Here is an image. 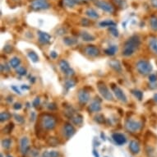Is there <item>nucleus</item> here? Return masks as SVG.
Here are the masks:
<instances>
[{
    "mask_svg": "<svg viewBox=\"0 0 157 157\" xmlns=\"http://www.w3.org/2000/svg\"><path fill=\"white\" fill-rule=\"evenodd\" d=\"M141 40L137 36H133L125 43L124 49L123 50V55L124 56H130L134 54L139 46H140Z\"/></svg>",
    "mask_w": 157,
    "mask_h": 157,
    "instance_id": "obj_1",
    "label": "nucleus"
},
{
    "mask_svg": "<svg viewBox=\"0 0 157 157\" xmlns=\"http://www.w3.org/2000/svg\"><path fill=\"white\" fill-rule=\"evenodd\" d=\"M41 124L46 130H53L56 127V119L52 115L45 114L41 119Z\"/></svg>",
    "mask_w": 157,
    "mask_h": 157,
    "instance_id": "obj_2",
    "label": "nucleus"
},
{
    "mask_svg": "<svg viewBox=\"0 0 157 157\" xmlns=\"http://www.w3.org/2000/svg\"><path fill=\"white\" fill-rule=\"evenodd\" d=\"M136 68L141 74L143 75L149 74L152 71V67L151 65V63L146 60L138 61L136 63Z\"/></svg>",
    "mask_w": 157,
    "mask_h": 157,
    "instance_id": "obj_3",
    "label": "nucleus"
},
{
    "mask_svg": "<svg viewBox=\"0 0 157 157\" xmlns=\"http://www.w3.org/2000/svg\"><path fill=\"white\" fill-rule=\"evenodd\" d=\"M31 7L35 10H41L50 9V5L47 0H34L31 3Z\"/></svg>",
    "mask_w": 157,
    "mask_h": 157,
    "instance_id": "obj_4",
    "label": "nucleus"
},
{
    "mask_svg": "<svg viewBox=\"0 0 157 157\" xmlns=\"http://www.w3.org/2000/svg\"><path fill=\"white\" fill-rule=\"evenodd\" d=\"M98 90H99V93L101 94V95H102L105 99H107V100H112V99H113V95H112L111 93L109 92L107 87H106L104 83H98Z\"/></svg>",
    "mask_w": 157,
    "mask_h": 157,
    "instance_id": "obj_5",
    "label": "nucleus"
},
{
    "mask_svg": "<svg viewBox=\"0 0 157 157\" xmlns=\"http://www.w3.org/2000/svg\"><path fill=\"white\" fill-rule=\"evenodd\" d=\"M126 128L128 129V131L132 132H135L138 130H140L141 127V124L140 122H137V121H134L132 119L127 120L126 122Z\"/></svg>",
    "mask_w": 157,
    "mask_h": 157,
    "instance_id": "obj_6",
    "label": "nucleus"
},
{
    "mask_svg": "<svg viewBox=\"0 0 157 157\" xmlns=\"http://www.w3.org/2000/svg\"><path fill=\"white\" fill-rule=\"evenodd\" d=\"M59 67L64 74L67 75V76L74 75V71L71 68L70 66H69V63L67 62L66 60H61L59 62Z\"/></svg>",
    "mask_w": 157,
    "mask_h": 157,
    "instance_id": "obj_7",
    "label": "nucleus"
},
{
    "mask_svg": "<svg viewBox=\"0 0 157 157\" xmlns=\"http://www.w3.org/2000/svg\"><path fill=\"white\" fill-rule=\"evenodd\" d=\"M95 4L99 9H102L104 12L110 13L114 12V7L108 2H105V1H103V0H99V1H97L95 3Z\"/></svg>",
    "mask_w": 157,
    "mask_h": 157,
    "instance_id": "obj_8",
    "label": "nucleus"
},
{
    "mask_svg": "<svg viewBox=\"0 0 157 157\" xmlns=\"http://www.w3.org/2000/svg\"><path fill=\"white\" fill-rule=\"evenodd\" d=\"M76 132V129L74 127L70 124H66L63 127V135L66 137V139H69L73 136Z\"/></svg>",
    "mask_w": 157,
    "mask_h": 157,
    "instance_id": "obj_9",
    "label": "nucleus"
},
{
    "mask_svg": "<svg viewBox=\"0 0 157 157\" xmlns=\"http://www.w3.org/2000/svg\"><path fill=\"white\" fill-rule=\"evenodd\" d=\"M112 88H113V90L114 91V94H115L116 97L119 99L120 101H122V102H124V103H126V102H127V97H126V95H124V91H122L119 87L115 86L114 84H112Z\"/></svg>",
    "mask_w": 157,
    "mask_h": 157,
    "instance_id": "obj_10",
    "label": "nucleus"
},
{
    "mask_svg": "<svg viewBox=\"0 0 157 157\" xmlns=\"http://www.w3.org/2000/svg\"><path fill=\"white\" fill-rule=\"evenodd\" d=\"M112 138L114 139V141L119 146H122V145L125 144L126 141H127V138L125 137L124 134L119 133V132L114 133V134L112 135Z\"/></svg>",
    "mask_w": 157,
    "mask_h": 157,
    "instance_id": "obj_11",
    "label": "nucleus"
},
{
    "mask_svg": "<svg viewBox=\"0 0 157 157\" xmlns=\"http://www.w3.org/2000/svg\"><path fill=\"white\" fill-rule=\"evenodd\" d=\"M20 149L22 154H26L29 151V139L26 136H23L20 141Z\"/></svg>",
    "mask_w": 157,
    "mask_h": 157,
    "instance_id": "obj_12",
    "label": "nucleus"
},
{
    "mask_svg": "<svg viewBox=\"0 0 157 157\" xmlns=\"http://www.w3.org/2000/svg\"><path fill=\"white\" fill-rule=\"evenodd\" d=\"M86 53L87 55L91 56V57H96L99 54V50L97 47H95V45H88L86 48Z\"/></svg>",
    "mask_w": 157,
    "mask_h": 157,
    "instance_id": "obj_13",
    "label": "nucleus"
},
{
    "mask_svg": "<svg viewBox=\"0 0 157 157\" xmlns=\"http://www.w3.org/2000/svg\"><path fill=\"white\" fill-rule=\"evenodd\" d=\"M129 150H130V152L132 153V155H137L138 153L140 152V145L136 141H131L130 143H129Z\"/></svg>",
    "mask_w": 157,
    "mask_h": 157,
    "instance_id": "obj_14",
    "label": "nucleus"
},
{
    "mask_svg": "<svg viewBox=\"0 0 157 157\" xmlns=\"http://www.w3.org/2000/svg\"><path fill=\"white\" fill-rule=\"evenodd\" d=\"M38 36H39V41L42 44H47L51 40V36L45 32H42V31H38Z\"/></svg>",
    "mask_w": 157,
    "mask_h": 157,
    "instance_id": "obj_15",
    "label": "nucleus"
},
{
    "mask_svg": "<svg viewBox=\"0 0 157 157\" xmlns=\"http://www.w3.org/2000/svg\"><path fill=\"white\" fill-rule=\"evenodd\" d=\"M78 98H79V101L82 104H86L89 100V98H90V95H89V93L86 91H79L78 93Z\"/></svg>",
    "mask_w": 157,
    "mask_h": 157,
    "instance_id": "obj_16",
    "label": "nucleus"
},
{
    "mask_svg": "<svg viewBox=\"0 0 157 157\" xmlns=\"http://www.w3.org/2000/svg\"><path fill=\"white\" fill-rule=\"evenodd\" d=\"M89 109L92 112L100 111V109H101V106H100L99 101L94 100V101L91 104V105H90V107H89Z\"/></svg>",
    "mask_w": 157,
    "mask_h": 157,
    "instance_id": "obj_17",
    "label": "nucleus"
},
{
    "mask_svg": "<svg viewBox=\"0 0 157 157\" xmlns=\"http://www.w3.org/2000/svg\"><path fill=\"white\" fill-rule=\"evenodd\" d=\"M81 37L82 38V40H85V41H93V40H95V37L92 35L87 32V31H82L81 33Z\"/></svg>",
    "mask_w": 157,
    "mask_h": 157,
    "instance_id": "obj_18",
    "label": "nucleus"
},
{
    "mask_svg": "<svg viewBox=\"0 0 157 157\" xmlns=\"http://www.w3.org/2000/svg\"><path fill=\"white\" fill-rule=\"evenodd\" d=\"M60 143V141L56 137H50L47 140V144L50 146H57Z\"/></svg>",
    "mask_w": 157,
    "mask_h": 157,
    "instance_id": "obj_19",
    "label": "nucleus"
},
{
    "mask_svg": "<svg viewBox=\"0 0 157 157\" xmlns=\"http://www.w3.org/2000/svg\"><path fill=\"white\" fill-rule=\"evenodd\" d=\"M86 14H87L88 17L90 18H92V19H95V18H98L99 17V15L98 13H96V11H95L94 9H87V12H86Z\"/></svg>",
    "mask_w": 157,
    "mask_h": 157,
    "instance_id": "obj_20",
    "label": "nucleus"
},
{
    "mask_svg": "<svg viewBox=\"0 0 157 157\" xmlns=\"http://www.w3.org/2000/svg\"><path fill=\"white\" fill-rule=\"evenodd\" d=\"M63 42L66 44L67 45L72 46L76 45L77 43V40L75 38H71V37H65L63 39Z\"/></svg>",
    "mask_w": 157,
    "mask_h": 157,
    "instance_id": "obj_21",
    "label": "nucleus"
},
{
    "mask_svg": "<svg viewBox=\"0 0 157 157\" xmlns=\"http://www.w3.org/2000/svg\"><path fill=\"white\" fill-rule=\"evenodd\" d=\"M146 154L147 157H156L157 154L156 150L151 147V146H148L147 148L146 149Z\"/></svg>",
    "mask_w": 157,
    "mask_h": 157,
    "instance_id": "obj_22",
    "label": "nucleus"
},
{
    "mask_svg": "<svg viewBox=\"0 0 157 157\" xmlns=\"http://www.w3.org/2000/svg\"><path fill=\"white\" fill-rule=\"evenodd\" d=\"M63 5L67 8H73L76 4L78 3L77 0H63Z\"/></svg>",
    "mask_w": 157,
    "mask_h": 157,
    "instance_id": "obj_23",
    "label": "nucleus"
},
{
    "mask_svg": "<svg viewBox=\"0 0 157 157\" xmlns=\"http://www.w3.org/2000/svg\"><path fill=\"white\" fill-rule=\"evenodd\" d=\"M150 25H151V27L153 31H157V17H151L150 19Z\"/></svg>",
    "mask_w": 157,
    "mask_h": 157,
    "instance_id": "obj_24",
    "label": "nucleus"
},
{
    "mask_svg": "<svg viewBox=\"0 0 157 157\" xmlns=\"http://www.w3.org/2000/svg\"><path fill=\"white\" fill-rule=\"evenodd\" d=\"M110 66L114 69L115 71H117V72H121L122 71V67H121V66H120V63L118 61H116V60H114V61H111L110 62Z\"/></svg>",
    "mask_w": 157,
    "mask_h": 157,
    "instance_id": "obj_25",
    "label": "nucleus"
},
{
    "mask_svg": "<svg viewBox=\"0 0 157 157\" xmlns=\"http://www.w3.org/2000/svg\"><path fill=\"white\" fill-rule=\"evenodd\" d=\"M20 63H21V60L18 58H17V57H14V58H13L10 60V65H11V67H14V68H16V67L19 66Z\"/></svg>",
    "mask_w": 157,
    "mask_h": 157,
    "instance_id": "obj_26",
    "label": "nucleus"
},
{
    "mask_svg": "<svg viewBox=\"0 0 157 157\" xmlns=\"http://www.w3.org/2000/svg\"><path fill=\"white\" fill-rule=\"evenodd\" d=\"M12 145V140L10 138H5L2 141V146L4 149H9Z\"/></svg>",
    "mask_w": 157,
    "mask_h": 157,
    "instance_id": "obj_27",
    "label": "nucleus"
},
{
    "mask_svg": "<svg viewBox=\"0 0 157 157\" xmlns=\"http://www.w3.org/2000/svg\"><path fill=\"white\" fill-rule=\"evenodd\" d=\"M117 47H116L115 45H113L111 46V47H109V49H107V50H104V52H105V54H108V55H114L116 53V51H117Z\"/></svg>",
    "mask_w": 157,
    "mask_h": 157,
    "instance_id": "obj_28",
    "label": "nucleus"
},
{
    "mask_svg": "<svg viewBox=\"0 0 157 157\" xmlns=\"http://www.w3.org/2000/svg\"><path fill=\"white\" fill-rule=\"evenodd\" d=\"M28 56L30 57V58L31 59V61L34 63H36L39 61V57L36 54V53H35L34 51H30L28 53Z\"/></svg>",
    "mask_w": 157,
    "mask_h": 157,
    "instance_id": "obj_29",
    "label": "nucleus"
},
{
    "mask_svg": "<svg viewBox=\"0 0 157 157\" xmlns=\"http://www.w3.org/2000/svg\"><path fill=\"white\" fill-rule=\"evenodd\" d=\"M11 118V114H9V112H2L1 115H0V120L1 122H4L6 120L9 119Z\"/></svg>",
    "mask_w": 157,
    "mask_h": 157,
    "instance_id": "obj_30",
    "label": "nucleus"
},
{
    "mask_svg": "<svg viewBox=\"0 0 157 157\" xmlns=\"http://www.w3.org/2000/svg\"><path fill=\"white\" fill-rule=\"evenodd\" d=\"M13 128H14V124L13 123H10L8 125H6L5 126V128L3 129V132H4V133H7V134H9L10 132L13 131Z\"/></svg>",
    "mask_w": 157,
    "mask_h": 157,
    "instance_id": "obj_31",
    "label": "nucleus"
},
{
    "mask_svg": "<svg viewBox=\"0 0 157 157\" xmlns=\"http://www.w3.org/2000/svg\"><path fill=\"white\" fill-rule=\"evenodd\" d=\"M99 26H115V22H114L113 21H110V20H107V21H101L99 23Z\"/></svg>",
    "mask_w": 157,
    "mask_h": 157,
    "instance_id": "obj_32",
    "label": "nucleus"
},
{
    "mask_svg": "<svg viewBox=\"0 0 157 157\" xmlns=\"http://www.w3.org/2000/svg\"><path fill=\"white\" fill-rule=\"evenodd\" d=\"M72 122H73L75 124H77V125H81L83 122L82 116L79 115L78 114L77 116H76L74 118H72Z\"/></svg>",
    "mask_w": 157,
    "mask_h": 157,
    "instance_id": "obj_33",
    "label": "nucleus"
},
{
    "mask_svg": "<svg viewBox=\"0 0 157 157\" xmlns=\"http://www.w3.org/2000/svg\"><path fill=\"white\" fill-rule=\"evenodd\" d=\"M95 120L96 123H98V124H102L104 123V120L105 119H104V117L102 114H99V115L95 116Z\"/></svg>",
    "mask_w": 157,
    "mask_h": 157,
    "instance_id": "obj_34",
    "label": "nucleus"
},
{
    "mask_svg": "<svg viewBox=\"0 0 157 157\" xmlns=\"http://www.w3.org/2000/svg\"><path fill=\"white\" fill-rule=\"evenodd\" d=\"M151 50L157 54V42L156 40H151Z\"/></svg>",
    "mask_w": 157,
    "mask_h": 157,
    "instance_id": "obj_35",
    "label": "nucleus"
},
{
    "mask_svg": "<svg viewBox=\"0 0 157 157\" xmlns=\"http://www.w3.org/2000/svg\"><path fill=\"white\" fill-rule=\"evenodd\" d=\"M132 93L134 94V95H135L139 100H141V99H142V95H143V94H142L141 91H137V90H133V91H132Z\"/></svg>",
    "mask_w": 157,
    "mask_h": 157,
    "instance_id": "obj_36",
    "label": "nucleus"
},
{
    "mask_svg": "<svg viewBox=\"0 0 157 157\" xmlns=\"http://www.w3.org/2000/svg\"><path fill=\"white\" fill-rule=\"evenodd\" d=\"M74 86H75V82L73 80H72V79L67 80L66 82H65V87H66L67 89H69V88L74 87Z\"/></svg>",
    "mask_w": 157,
    "mask_h": 157,
    "instance_id": "obj_37",
    "label": "nucleus"
},
{
    "mask_svg": "<svg viewBox=\"0 0 157 157\" xmlns=\"http://www.w3.org/2000/svg\"><path fill=\"white\" fill-rule=\"evenodd\" d=\"M17 73L21 75V76H24V75L26 74V70L24 67H18V68L17 69Z\"/></svg>",
    "mask_w": 157,
    "mask_h": 157,
    "instance_id": "obj_38",
    "label": "nucleus"
},
{
    "mask_svg": "<svg viewBox=\"0 0 157 157\" xmlns=\"http://www.w3.org/2000/svg\"><path fill=\"white\" fill-rule=\"evenodd\" d=\"M109 31H110L112 35H113L114 36H115V37H117V36H119V32H118V31H117V29H116L114 26L109 27Z\"/></svg>",
    "mask_w": 157,
    "mask_h": 157,
    "instance_id": "obj_39",
    "label": "nucleus"
},
{
    "mask_svg": "<svg viewBox=\"0 0 157 157\" xmlns=\"http://www.w3.org/2000/svg\"><path fill=\"white\" fill-rule=\"evenodd\" d=\"M49 155H50V157H59V153L56 151H49Z\"/></svg>",
    "mask_w": 157,
    "mask_h": 157,
    "instance_id": "obj_40",
    "label": "nucleus"
},
{
    "mask_svg": "<svg viewBox=\"0 0 157 157\" xmlns=\"http://www.w3.org/2000/svg\"><path fill=\"white\" fill-rule=\"evenodd\" d=\"M149 80L151 82H155L157 81V76L156 74H151L149 76Z\"/></svg>",
    "mask_w": 157,
    "mask_h": 157,
    "instance_id": "obj_41",
    "label": "nucleus"
},
{
    "mask_svg": "<svg viewBox=\"0 0 157 157\" xmlns=\"http://www.w3.org/2000/svg\"><path fill=\"white\" fill-rule=\"evenodd\" d=\"M4 50L7 54H10V53L12 52V50H13V47H12L11 45H6L4 47Z\"/></svg>",
    "mask_w": 157,
    "mask_h": 157,
    "instance_id": "obj_42",
    "label": "nucleus"
},
{
    "mask_svg": "<svg viewBox=\"0 0 157 157\" xmlns=\"http://www.w3.org/2000/svg\"><path fill=\"white\" fill-rule=\"evenodd\" d=\"M15 118H16V120H17V122L19 123V124H21V123H23V121H24V119H23V118L21 117V116L20 115H17V114H16L15 115Z\"/></svg>",
    "mask_w": 157,
    "mask_h": 157,
    "instance_id": "obj_43",
    "label": "nucleus"
},
{
    "mask_svg": "<svg viewBox=\"0 0 157 157\" xmlns=\"http://www.w3.org/2000/svg\"><path fill=\"white\" fill-rule=\"evenodd\" d=\"M50 56H51V58H52L55 59L56 58H58V54H57L56 52H54V51H52V52L50 53Z\"/></svg>",
    "mask_w": 157,
    "mask_h": 157,
    "instance_id": "obj_44",
    "label": "nucleus"
},
{
    "mask_svg": "<svg viewBox=\"0 0 157 157\" xmlns=\"http://www.w3.org/2000/svg\"><path fill=\"white\" fill-rule=\"evenodd\" d=\"M151 4L153 8L157 9V0H151Z\"/></svg>",
    "mask_w": 157,
    "mask_h": 157,
    "instance_id": "obj_45",
    "label": "nucleus"
},
{
    "mask_svg": "<svg viewBox=\"0 0 157 157\" xmlns=\"http://www.w3.org/2000/svg\"><path fill=\"white\" fill-rule=\"evenodd\" d=\"M82 24L84 26H88L90 24V21H89V20H87V19H82Z\"/></svg>",
    "mask_w": 157,
    "mask_h": 157,
    "instance_id": "obj_46",
    "label": "nucleus"
},
{
    "mask_svg": "<svg viewBox=\"0 0 157 157\" xmlns=\"http://www.w3.org/2000/svg\"><path fill=\"white\" fill-rule=\"evenodd\" d=\"M39 103H40V99H39V98H36V99L33 101V106L36 107L38 104H39Z\"/></svg>",
    "mask_w": 157,
    "mask_h": 157,
    "instance_id": "obj_47",
    "label": "nucleus"
},
{
    "mask_svg": "<svg viewBox=\"0 0 157 157\" xmlns=\"http://www.w3.org/2000/svg\"><path fill=\"white\" fill-rule=\"evenodd\" d=\"M13 108H14L15 109H20L21 108V104H18V103L15 104L13 105Z\"/></svg>",
    "mask_w": 157,
    "mask_h": 157,
    "instance_id": "obj_48",
    "label": "nucleus"
},
{
    "mask_svg": "<svg viewBox=\"0 0 157 157\" xmlns=\"http://www.w3.org/2000/svg\"><path fill=\"white\" fill-rule=\"evenodd\" d=\"M114 1H115L116 4L118 5H119V6H121L122 4H124V0H114Z\"/></svg>",
    "mask_w": 157,
    "mask_h": 157,
    "instance_id": "obj_49",
    "label": "nucleus"
},
{
    "mask_svg": "<svg viewBox=\"0 0 157 157\" xmlns=\"http://www.w3.org/2000/svg\"><path fill=\"white\" fill-rule=\"evenodd\" d=\"M41 157H50V155H49V151H45V152L42 154Z\"/></svg>",
    "mask_w": 157,
    "mask_h": 157,
    "instance_id": "obj_50",
    "label": "nucleus"
},
{
    "mask_svg": "<svg viewBox=\"0 0 157 157\" xmlns=\"http://www.w3.org/2000/svg\"><path fill=\"white\" fill-rule=\"evenodd\" d=\"M93 155H94V156H95V157H99V154H98V152H97V151H95V149H94V150H93Z\"/></svg>",
    "mask_w": 157,
    "mask_h": 157,
    "instance_id": "obj_51",
    "label": "nucleus"
},
{
    "mask_svg": "<svg viewBox=\"0 0 157 157\" xmlns=\"http://www.w3.org/2000/svg\"><path fill=\"white\" fill-rule=\"evenodd\" d=\"M12 88H13V90H14V91H16V93H18V94H21V92L19 91V90H18V89H17V88L16 87H12Z\"/></svg>",
    "mask_w": 157,
    "mask_h": 157,
    "instance_id": "obj_52",
    "label": "nucleus"
},
{
    "mask_svg": "<svg viewBox=\"0 0 157 157\" xmlns=\"http://www.w3.org/2000/svg\"><path fill=\"white\" fill-rule=\"evenodd\" d=\"M100 136H101V137H102V139H103V140H105V138H104V135L103 132H102V133L100 134Z\"/></svg>",
    "mask_w": 157,
    "mask_h": 157,
    "instance_id": "obj_53",
    "label": "nucleus"
},
{
    "mask_svg": "<svg viewBox=\"0 0 157 157\" xmlns=\"http://www.w3.org/2000/svg\"><path fill=\"white\" fill-rule=\"evenodd\" d=\"M1 68H2V70H4V66H3V65H2V66H1ZM5 69H7V70H8V71L9 70V67H8V68H7V67H5Z\"/></svg>",
    "mask_w": 157,
    "mask_h": 157,
    "instance_id": "obj_54",
    "label": "nucleus"
},
{
    "mask_svg": "<svg viewBox=\"0 0 157 157\" xmlns=\"http://www.w3.org/2000/svg\"><path fill=\"white\" fill-rule=\"evenodd\" d=\"M154 99H155V100H156V101L157 102V94H156V95H155V96H154Z\"/></svg>",
    "mask_w": 157,
    "mask_h": 157,
    "instance_id": "obj_55",
    "label": "nucleus"
},
{
    "mask_svg": "<svg viewBox=\"0 0 157 157\" xmlns=\"http://www.w3.org/2000/svg\"><path fill=\"white\" fill-rule=\"evenodd\" d=\"M7 157H13V156H9H9H7Z\"/></svg>",
    "mask_w": 157,
    "mask_h": 157,
    "instance_id": "obj_56",
    "label": "nucleus"
},
{
    "mask_svg": "<svg viewBox=\"0 0 157 157\" xmlns=\"http://www.w3.org/2000/svg\"><path fill=\"white\" fill-rule=\"evenodd\" d=\"M1 157H3V154H1Z\"/></svg>",
    "mask_w": 157,
    "mask_h": 157,
    "instance_id": "obj_57",
    "label": "nucleus"
}]
</instances>
